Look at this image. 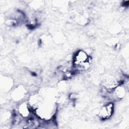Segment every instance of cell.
<instances>
[{
	"instance_id": "6da1fadb",
	"label": "cell",
	"mask_w": 129,
	"mask_h": 129,
	"mask_svg": "<svg viewBox=\"0 0 129 129\" xmlns=\"http://www.w3.org/2000/svg\"><path fill=\"white\" fill-rule=\"evenodd\" d=\"M92 59L89 54L84 50L78 51L73 59V67L76 71L88 70L91 66Z\"/></svg>"
},
{
	"instance_id": "3957f363",
	"label": "cell",
	"mask_w": 129,
	"mask_h": 129,
	"mask_svg": "<svg viewBox=\"0 0 129 129\" xmlns=\"http://www.w3.org/2000/svg\"><path fill=\"white\" fill-rule=\"evenodd\" d=\"M19 113L24 117L28 116L30 113V109L29 108L28 105L23 103L21 105H20Z\"/></svg>"
},
{
	"instance_id": "7a4b0ae2",
	"label": "cell",
	"mask_w": 129,
	"mask_h": 129,
	"mask_svg": "<svg viewBox=\"0 0 129 129\" xmlns=\"http://www.w3.org/2000/svg\"><path fill=\"white\" fill-rule=\"evenodd\" d=\"M114 106L112 103H108L103 106L100 109L98 116L102 120L109 119L113 113Z\"/></svg>"
}]
</instances>
